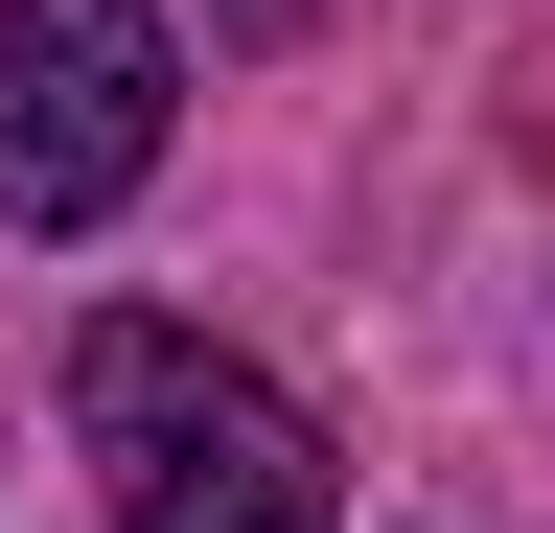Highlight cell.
<instances>
[{"label": "cell", "instance_id": "7a4b0ae2", "mask_svg": "<svg viewBox=\"0 0 555 533\" xmlns=\"http://www.w3.org/2000/svg\"><path fill=\"white\" fill-rule=\"evenodd\" d=\"M163 0H0V232H93L139 210V163H163Z\"/></svg>", "mask_w": 555, "mask_h": 533}, {"label": "cell", "instance_id": "3957f363", "mask_svg": "<svg viewBox=\"0 0 555 533\" xmlns=\"http://www.w3.org/2000/svg\"><path fill=\"white\" fill-rule=\"evenodd\" d=\"M208 24H232V47H301V0H208Z\"/></svg>", "mask_w": 555, "mask_h": 533}, {"label": "cell", "instance_id": "6da1fadb", "mask_svg": "<svg viewBox=\"0 0 555 533\" xmlns=\"http://www.w3.org/2000/svg\"><path fill=\"white\" fill-rule=\"evenodd\" d=\"M69 441L116 533H324V418L208 325H69Z\"/></svg>", "mask_w": 555, "mask_h": 533}]
</instances>
